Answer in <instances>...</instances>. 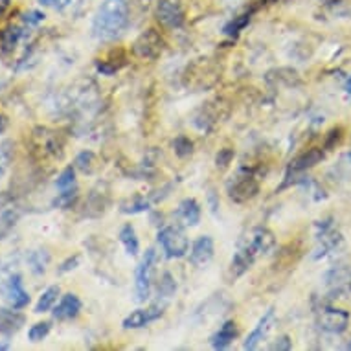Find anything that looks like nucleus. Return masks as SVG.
I'll return each instance as SVG.
<instances>
[{"label":"nucleus","instance_id":"2f4dec72","mask_svg":"<svg viewBox=\"0 0 351 351\" xmlns=\"http://www.w3.org/2000/svg\"><path fill=\"white\" fill-rule=\"evenodd\" d=\"M23 23L26 24L28 28L29 26H39L40 23H45V13L37 12V10H32V12L24 13Z\"/></svg>","mask_w":351,"mask_h":351},{"label":"nucleus","instance_id":"4be33fe9","mask_svg":"<svg viewBox=\"0 0 351 351\" xmlns=\"http://www.w3.org/2000/svg\"><path fill=\"white\" fill-rule=\"evenodd\" d=\"M252 15H254V13L247 8V12H243L241 15H237V17L232 19L230 23L225 24V28H223V34L228 35V37H237V35L241 34L243 29L247 28L248 23L252 21Z\"/></svg>","mask_w":351,"mask_h":351},{"label":"nucleus","instance_id":"c85d7f7f","mask_svg":"<svg viewBox=\"0 0 351 351\" xmlns=\"http://www.w3.org/2000/svg\"><path fill=\"white\" fill-rule=\"evenodd\" d=\"M175 291H177V283H175L169 272H164L160 278V283H158V294H162L164 298H169V296L175 294Z\"/></svg>","mask_w":351,"mask_h":351},{"label":"nucleus","instance_id":"ddd939ff","mask_svg":"<svg viewBox=\"0 0 351 351\" xmlns=\"http://www.w3.org/2000/svg\"><path fill=\"white\" fill-rule=\"evenodd\" d=\"M213 252H215V247H213L212 237L201 236L195 243H193V247H191V263L195 267H204L206 263L212 261Z\"/></svg>","mask_w":351,"mask_h":351},{"label":"nucleus","instance_id":"7c9ffc66","mask_svg":"<svg viewBox=\"0 0 351 351\" xmlns=\"http://www.w3.org/2000/svg\"><path fill=\"white\" fill-rule=\"evenodd\" d=\"M173 147H175V153H177L180 158H184V156L191 155V151H193V142H191L188 136H179V138L173 142Z\"/></svg>","mask_w":351,"mask_h":351},{"label":"nucleus","instance_id":"7ed1b4c3","mask_svg":"<svg viewBox=\"0 0 351 351\" xmlns=\"http://www.w3.org/2000/svg\"><path fill=\"white\" fill-rule=\"evenodd\" d=\"M226 193L234 202H247L259 193V182L256 175L250 169H239V171L228 180Z\"/></svg>","mask_w":351,"mask_h":351},{"label":"nucleus","instance_id":"f704fd0d","mask_svg":"<svg viewBox=\"0 0 351 351\" xmlns=\"http://www.w3.org/2000/svg\"><path fill=\"white\" fill-rule=\"evenodd\" d=\"M274 2H278V0H250V2H248V10L252 13H256L259 12V10H263V8L271 6Z\"/></svg>","mask_w":351,"mask_h":351},{"label":"nucleus","instance_id":"72a5a7b5","mask_svg":"<svg viewBox=\"0 0 351 351\" xmlns=\"http://www.w3.org/2000/svg\"><path fill=\"white\" fill-rule=\"evenodd\" d=\"M271 350L274 351H289L293 350V342H291V339H289L287 335H283V337H280V339H276V342L271 346Z\"/></svg>","mask_w":351,"mask_h":351},{"label":"nucleus","instance_id":"c9c22d12","mask_svg":"<svg viewBox=\"0 0 351 351\" xmlns=\"http://www.w3.org/2000/svg\"><path fill=\"white\" fill-rule=\"evenodd\" d=\"M77 265H80V256L69 258L66 261H63V263H61V267H59V274H64V272L72 271V269H75Z\"/></svg>","mask_w":351,"mask_h":351},{"label":"nucleus","instance_id":"4c0bfd02","mask_svg":"<svg viewBox=\"0 0 351 351\" xmlns=\"http://www.w3.org/2000/svg\"><path fill=\"white\" fill-rule=\"evenodd\" d=\"M10 6H12V0H0V15H4Z\"/></svg>","mask_w":351,"mask_h":351},{"label":"nucleus","instance_id":"9d476101","mask_svg":"<svg viewBox=\"0 0 351 351\" xmlns=\"http://www.w3.org/2000/svg\"><path fill=\"white\" fill-rule=\"evenodd\" d=\"M4 294H6L8 304L12 305L13 309H24V307L29 304V294L28 291L24 289L23 278L19 276V274H13V276L8 280Z\"/></svg>","mask_w":351,"mask_h":351},{"label":"nucleus","instance_id":"e433bc0d","mask_svg":"<svg viewBox=\"0 0 351 351\" xmlns=\"http://www.w3.org/2000/svg\"><path fill=\"white\" fill-rule=\"evenodd\" d=\"M72 2V0H39L40 6H50V8H56V10H63L66 8Z\"/></svg>","mask_w":351,"mask_h":351},{"label":"nucleus","instance_id":"6e6552de","mask_svg":"<svg viewBox=\"0 0 351 351\" xmlns=\"http://www.w3.org/2000/svg\"><path fill=\"white\" fill-rule=\"evenodd\" d=\"M156 252L155 248H149L145 256L140 261V265L136 267V296L140 302H145L151 294V272H153V265H155Z\"/></svg>","mask_w":351,"mask_h":351},{"label":"nucleus","instance_id":"f257e3e1","mask_svg":"<svg viewBox=\"0 0 351 351\" xmlns=\"http://www.w3.org/2000/svg\"><path fill=\"white\" fill-rule=\"evenodd\" d=\"M129 24V0H104L93 21V35L99 40H114Z\"/></svg>","mask_w":351,"mask_h":351},{"label":"nucleus","instance_id":"412c9836","mask_svg":"<svg viewBox=\"0 0 351 351\" xmlns=\"http://www.w3.org/2000/svg\"><path fill=\"white\" fill-rule=\"evenodd\" d=\"M120 241L121 245L125 247V252L129 256H136L140 252V243L138 237H136V232H134L133 225H123L120 230Z\"/></svg>","mask_w":351,"mask_h":351},{"label":"nucleus","instance_id":"4468645a","mask_svg":"<svg viewBox=\"0 0 351 351\" xmlns=\"http://www.w3.org/2000/svg\"><path fill=\"white\" fill-rule=\"evenodd\" d=\"M26 317L19 309H0V335L12 337L23 328Z\"/></svg>","mask_w":351,"mask_h":351},{"label":"nucleus","instance_id":"5701e85b","mask_svg":"<svg viewBox=\"0 0 351 351\" xmlns=\"http://www.w3.org/2000/svg\"><path fill=\"white\" fill-rule=\"evenodd\" d=\"M59 293H61V289H59L58 285H52V287H48L47 291H45V293L40 294L39 300H37V304H35L34 313L40 315V313L50 311V309H52V307H53V304L58 302Z\"/></svg>","mask_w":351,"mask_h":351},{"label":"nucleus","instance_id":"cd10ccee","mask_svg":"<svg viewBox=\"0 0 351 351\" xmlns=\"http://www.w3.org/2000/svg\"><path fill=\"white\" fill-rule=\"evenodd\" d=\"M50 322H37L34 324L28 331V339L29 342H40V340H45L50 333Z\"/></svg>","mask_w":351,"mask_h":351},{"label":"nucleus","instance_id":"a19ab883","mask_svg":"<svg viewBox=\"0 0 351 351\" xmlns=\"http://www.w3.org/2000/svg\"><path fill=\"white\" fill-rule=\"evenodd\" d=\"M4 350H10V344H0V351H4Z\"/></svg>","mask_w":351,"mask_h":351},{"label":"nucleus","instance_id":"39448f33","mask_svg":"<svg viewBox=\"0 0 351 351\" xmlns=\"http://www.w3.org/2000/svg\"><path fill=\"white\" fill-rule=\"evenodd\" d=\"M166 48V43L162 39V35L156 29L149 28L138 35V39L134 40L133 52L136 58L147 59V61H155L162 56Z\"/></svg>","mask_w":351,"mask_h":351},{"label":"nucleus","instance_id":"1a4fd4ad","mask_svg":"<svg viewBox=\"0 0 351 351\" xmlns=\"http://www.w3.org/2000/svg\"><path fill=\"white\" fill-rule=\"evenodd\" d=\"M318 324L324 331L328 333H342L350 324V315L342 309H335V307H322L318 311Z\"/></svg>","mask_w":351,"mask_h":351},{"label":"nucleus","instance_id":"a878e982","mask_svg":"<svg viewBox=\"0 0 351 351\" xmlns=\"http://www.w3.org/2000/svg\"><path fill=\"white\" fill-rule=\"evenodd\" d=\"M48 261H50V254H48L47 250H34L28 258L29 267H32V271H34L35 274H45Z\"/></svg>","mask_w":351,"mask_h":351},{"label":"nucleus","instance_id":"dca6fc26","mask_svg":"<svg viewBox=\"0 0 351 351\" xmlns=\"http://www.w3.org/2000/svg\"><path fill=\"white\" fill-rule=\"evenodd\" d=\"M177 219L184 226H197L201 221V206L195 199H184L177 208Z\"/></svg>","mask_w":351,"mask_h":351},{"label":"nucleus","instance_id":"2eb2a0df","mask_svg":"<svg viewBox=\"0 0 351 351\" xmlns=\"http://www.w3.org/2000/svg\"><path fill=\"white\" fill-rule=\"evenodd\" d=\"M81 311V300L75 296V294L69 293L64 294L61 302L58 304V307L53 309V318L56 320H72L80 315Z\"/></svg>","mask_w":351,"mask_h":351},{"label":"nucleus","instance_id":"aec40b11","mask_svg":"<svg viewBox=\"0 0 351 351\" xmlns=\"http://www.w3.org/2000/svg\"><path fill=\"white\" fill-rule=\"evenodd\" d=\"M23 28H19V26H10L6 28L2 34H0V50L2 53H10L15 50L21 39H23Z\"/></svg>","mask_w":351,"mask_h":351},{"label":"nucleus","instance_id":"f8f14e48","mask_svg":"<svg viewBox=\"0 0 351 351\" xmlns=\"http://www.w3.org/2000/svg\"><path fill=\"white\" fill-rule=\"evenodd\" d=\"M272 324H274V309H269L263 317L259 318L258 326L252 329V333L247 337L245 344H243V350H258L259 342L265 339L272 329Z\"/></svg>","mask_w":351,"mask_h":351},{"label":"nucleus","instance_id":"ea45409f","mask_svg":"<svg viewBox=\"0 0 351 351\" xmlns=\"http://www.w3.org/2000/svg\"><path fill=\"white\" fill-rule=\"evenodd\" d=\"M344 88H346V93L351 94V77H350V80H348V81H346V86H344Z\"/></svg>","mask_w":351,"mask_h":351},{"label":"nucleus","instance_id":"473e14b6","mask_svg":"<svg viewBox=\"0 0 351 351\" xmlns=\"http://www.w3.org/2000/svg\"><path fill=\"white\" fill-rule=\"evenodd\" d=\"M232 160H234V151L228 149V147L219 151L217 156H215V164H217V167H226Z\"/></svg>","mask_w":351,"mask_h":351},{"label":"nucleus","instance_id":"b1692460","mask_svg":"<svg viewBox=\"0 0 351 351\" xmlns=\"http://www.w3.org/2000/svg\"><path fill=\"white\" fill-rule=\"evenodd\" d=\"M56 188H58L59 193H75V188H77V184H75V167H64L58 180H56Z\"/></svg>","mask_w":351,"mask_h":351},{"label":"nucleus","instance_id":"9b49d317","mask_svg":"<svg viewBox=\"0 0 351 351\" xmlns=\"http://www.w3.org/2000/svg\"><path fill=\"white\" fill-rule=\"evenodd\" d=\"M164 315V309L158 307V305H151L147 309H136L129 317H125L123 320V328L125 329H140L149 326L151 322H155Z\"/></svg>","mask_w":351,"mask_h":351},{"label":"nucleus","instance_id":"423d86ee","mask_svg":"<svg viewBox=\"0 0 351 351\" xmlns=\"http://www.w3.org/2000/svg\"><path fill=\"white\" fill-rule=\"evenodd\" d=\"M158 243L162 250L166 252L167 258H182L190 248V241L180 228L175 226H166L158 232Z\"/></svg>","mask_w":351,"mask_h":351},{"label":"nucleus","instance_id":"f3484780","mask_svg":"<svg viewBox=\"0 0 351 351\" xmlns=\"http://www.w3.org/2000/svg\"><path fill=\"white\" fill-rule=\"evenodd\" d=\"M322 158H324V151L318 149V147H313V149L305 151L304 155H300L298 158H294V160L291 162V166H289L287 169V175L289 173L296 175V173L307 171V169H311L313 166H317L318 162L322 160Z\"/></svg>","mask_w":351,"mask_h":351},{"label":"nucleus","instance_id":"58836bf2","mask_svg":"<svg viewBox=\"0 0 351 351\" xmlns=\"http://www.w3.org/2000/svg\"><path fill=\"white\" fill-rule=\"evenodd\" d=\"M8 129V118L4 114H0V134Z\"/></svg>","mask_w":351,"mask_h":351},{"label":"nucleus","instance_id":"a211bd4d","mask_svg":"<svg viewBox=\"0 0 351 351\" xmlns=\"http://www.w3.org/2000/svg\"><path fill=\"white\" fill-rule=\"evenodd\" d=\"M237 337V326L234 320H228V322H225L221 328H219V331L212 337V346L213 350H226L228 346L236 340Z\"/></svg>","mask_w":351,"mask_h":351},{"label":"nucleus","instance_id":"bb28decb","mask_svg":"<svg viewBox=\"0 0 351 351\" xmlns=\"http://www.w3.org/2000/svg\"><path fill=\"white\" fill-rule=\"evenodd\" d=\"M94 164H96V156H94V153H90V151H83V153H80V155L75 156L74 167L83 173H93Z\"/></svg>","mask_w":351,"mask_h":351},{"label":"nucleus","instance_id":"393cba45","mask_svg":"<svg viewBox=\"0 0 351 351\" xmlns=\"http://www.w3.org/2000/svg\"><path fill=\"white\" fill-rule=\"evenodd\" d=\"M13 155H15V145H13L12 140H4V142L0 144V180L4 179V175H6V171L10 169Z\"/></svg>","mask_w":351,"mask_h":351},{"label":"nucleus","instance_id":"20e7f679","mask_svg":"<svg viewBox=\"0 0 351 351\" xmlns=\"http://www.w3.org/2000/svg\"><path fill=\"white\" fill-rule=\"evenodd\" d=\"M32 149L39 158H56L63 153V140L48 127H35L32 133Z\"/></svg>","mask_w":351,"mask_h":351},{"label":"nucleus","instance_id":"0eeeda50","mask_svg":"<svg viewBox=\"0 0 351 351\" xmlns=\"http://www.w3.org/2000/svg\"><path fill=\"white\" fill-rule=\"evenodd\" d=\"M155 17L164 28L169 29L182 28L186 21L184 8L180 4V0H158Z\"/></svg>","mask_w":351,"mask_h":351},{"label":"nucleus","instance_id":"f03ea898","mask_svg":"<svg viewBox=\"0 0 351 351\" xmlns=\"http://www.w3.org/2000/svg\"><path fill=\"white\" fill-rule=\"evenodd\" d=\"M276 239L271 230H267L263 226L254 228L241 243L237 252L232 258V274L234 276H241L254 265V261L261 256H265L274 248Z\"/></svg>","mask_w":351,"mask_h":351},{"label":"nucleus","instance_id":"c756f323","mask_svg":"<svg viewBox=\"0 0 351 351\" xmlns=\"http://www.w3.org/2000/svg\"><path fill=\"white\" fill-rule=\"evenodd\" d=\"M149 208V202L142 199V197H134L133 201H125L121 204V212L123 213H138L145 212Z\"/></svg>","mask_w":351,"mask_h":351},{"label":"nucleus","instance_id":"6ab92c4d","mask_svg":"<svg viewBox=\"0 0 351 351\" xmlns=\"http://www.w3.org/2000/svg\"><path fill=\"white\" fill-rule=\"evenodd\" d=\"M19 217H21V213L17 208H0V241L12 234Z\"/></svg>","mask_w":351,"mask_h":351}]
</instances>
